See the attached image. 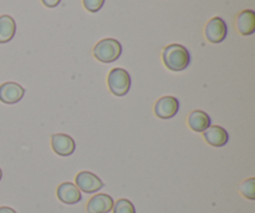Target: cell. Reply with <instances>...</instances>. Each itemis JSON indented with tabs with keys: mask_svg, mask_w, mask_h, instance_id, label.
Returning <instances> with one entry per match:
<instances>
[{
	"mask_svg": "<svg viewBox=\"0 0 255 213\" xmlns=\"http://www.w3.org/2000/svg\"><path fill=\"white\" fill-rule=\"evenodd\" d=\"M105 4V0H84L85 9L90 12H97Z\"/></svg>",
	"mask_w": 255,
	"mask_h": 213,
	"instance_id": "cell-17",
	"label": "cell"
},
{
	"mask_svg": "<svg viewBox=\"0 0 255 213\" xmlns=\"http://www.w3.org/2000/svg\"><path fill=\"white\" fill-rule=\"evenodd\" d=\"M57 199L65 205H76L81 201V191L76 187V185L71 182H64L57 187Z\"/></svg>",
	"mask_w": 255,
	"mask_h": 213,
	"instance_id": "cell-9",
	"label": "cell"
},
{
	"mask_svg": "<svg viewBox=\"0 0 255 213\" xmlns=\"http://www.w3.org/2000/svg\"><path fill=\"white\" fill-rule=\"evenodd\" d=\"M1 177H2V172H1V169H0V181H1Z\"/></svg>",
	"mask_w": 255,
	"mask_h": 213,
	"instance_id": "cell-20",
	"label": "cell"
},
{
	"mask_svg": "<svg viewBox=\"0 0 255 213\" xmlns=\"http://www.w3.org/2000/svg\"><path fill=\"white\" fill-rule=\"evenodd\" d=\"M188 125L191 130L196 132H204L209 126H211V117L208 114L201 110L191 112L188 117Z\"/></svg>",
	"mask_w": 255,
	"mask_h": 213,
	"instance_id": "cell-13",
	"label": "cell"
},
{
	"mask_svg": "<svg viewBox=\"0 0 255 213\" xmlns=\"http://www.w3.org/2000/svg\"><path fill=\"white\" fill-rule=\"evenodd\" d=\"M24 95L25 89L16 82L7 81L0 85V101L4 104H16L24 97Z\"/></svg>",
	"mask_w": 255,
	"mask_h": 213,
	"instance_id": "cell-7",
	"label": "cell"
},
{
	"mask_svg": "<svg viewBox=\"0 0 255 213\" xmlns=\"http://www.w3.org/2000/svg\"><path fill=\"white\" fill-rule=\"evenodd\" d=\"M76 187L85 194H96L104 187V182L96 175L89 171H81L76 175Z\"/></svg>",
	"mask_w": 255,
	"mask_h": 213,
	"instance_id": "cell-4",
	"label": "cell"
},
{
	"mask_svg": "<svg viewBox=\"0 0 255 213\" xmlns=\"http://www.w3.org/2000/svg\"><path fill=\"white\" fill-rule=\"evenodd\" d=\"M41 1H42V4L45 5V6L55 7V6H57V5L60 4V1H61V0H41Z\"/></svg>",
	"mask_w": 255,
	"mask_h": 213,
	"instance_id": "cell-18",
	"label": "cell"
},
{
	"mask_svg": "<svg viewBox=\"0 0 255 213\" xmlns=\"http://www.w3.org/2000/svg\"><path fill=\"white\" fill-rule=\"evenodd\" d=\"M179 110L178 99L173 96H163L156 102L154 106V114L157 117L162 120L172 119L177 115Z\"/></svg>",
	"mask_w": 255,
	"mask_h": 213,
	"instance_id": "cell-5",
	"label": "cell"
},
{
	"mask_svg": "<svg viewBox=\"0 0 255 213\" xmlns=\"http://www.w3.org/2000/svg\"><path fill=\"white\" fill-rule=\"evenodd\" d=\"M162 57L164 65L172 71H183L191 62L189 51L179 44H171L164 47Z\"/></svg>",
	"mask_w": 255,
	"mask_h": 213,
	"instance_id": "cell-1",
	"label": "cell"
},
{
	"mask_svg": "<svg viewBox=\"0 0 255 213\" xmlns=\"http://www.w3.org/2000/svg\"><path fill=\"white\" fill-rule=\"evenodd\" d=\"M110 91L116 96H125L131 87V76L126 70L116 67L110 71L107 77Z\"/></svg>",
	"mask_w": 255,
	"mask_h": 213,
	"instance_id": "cell-3",
	"label": "cell"
},
{
	"mask_svg": "<svg viewBox=\"0 0 255 213\" xmlns=\"http://www.w3.org/2000/svg\"><path fill=\"white\" fill-rule=\"evenodd\" d=\"M112 211H114V213H136V209H134L133 204L129 200L121 199L116 201Z\"/></svg>",
	"mask_w": 255,
	"mask_h": 213,
	"instance_id": "cell-15",
	"label": "cell"
},
{
	"mask_svg": "<svg viewBox=\"0 0 255 213\" xmlns=\"http://www.w3.org/2000/svg\"><path fill=\"white\" fill-rule=\"evenodd\" d=\"M16 31L15 20L10 15H1L0 16V44L9 42L14 37Z\"/></svg>",
	"mask_w": 255,
	"mask_h": 213,
	"instance_id": "cell-14",
	"label": "cell"
},
{
	"mask_svg": "<svg viewBox=\"0 0 255 213\" xmlns=\"http://www.w3.org/2000/svg\"><path fill=\"white\" fill-rule=\"evenodd\" d=\"M237 29L242 35H252L255 31V12L244 10L237 17Z\"/></svg>",
	"mask_w": 255,
	"mask_h": 213,
	"instance_id": "cell-12",
	"label": "cell"
},
{
	"mask_svg": "<svg viewBox=\"0 0 255 213\" xmlns=\"http://www.w3.org/2000/svg\"><path fill=\"white\" fill-rule=\"evenodd\" d=\"M0 213H16V211H15V210H12L11 207L2 206V207H0Z\"/></svg>",
	"mask_w": 255,
	"mask_h": 213,
	"instance_id": "cell-19",
	"label": "cell"
},
{
	"mask_svg": "<svg viewBox=\"0 0 255 213\" xmlns=\"http://www.w3.org/2000/svg\"><path fill=\"white\" fill-rule=\"evenodd\" d=\"M241 194L243 195L246 199L254 201L255 200V179H248L241 185Z\"/></svg>",
	"mask_w": 255,
	"mask_h": 213,
	"instance_id": "cell-16",
	"label": "cell"
},
{
	"mask_svg": "<svg viewBox=\"0 0 255 213\" xmlns=\"http://www.w3.org/2000/svg\"><path fill=\"white\" fill-rule=\"evenodd\" d=\"M121 54L122 46L116 39H104L97 42L96 46L94 47V56L105 64L116 61Z\"/></svg>",
	"mask_w": 255,
	"mask_h": 213,
	"instance_id": "cell-2",
	"label": "cell"
},
{
	"mask_svg": "<svg viewBox=\"0 0 255 213\" xmlns=\"http://www.w3.org/2000/svg\"><path fill=\"white\" fill-rule=\"evenodd\" d=\"M204 140L207 144L214 147H223L228 142L229 136L228 132L221 126H209L206 131L203 132Z\"/></svg>",
	"mask_w": 255,
	"mask_h": 213,
	"instance_id": "cell-11",
	"label": "cell"
},
{
	"mask_svg": "<svg viewBox=\"0 0 255 213\" xmlns=\"http://www.w3.org/2000/svg\"><path fill=\"white\" fill-rule=\"evenodd\" d=\"M114 199L106 194H99L90 199L87 204V213H109L114 209Z\"/></svg>",
	"mask_w": 255,
	"mask_h": 213,
	"instance_id": "cell-10",
	"label": "cell"
},
{
	"mask_svg": "<svg viewBox=\"0 0 255 213\" xmlns=\"http://www.w3.org/2000/svg\"><path fill=\"white\" fill-rule=\"evenodd\" d=\"M228 27L222 17H213L206 26V37L212 44H219L227 37Z\"/></svg>",
	"mask_w": 255,
	"mask_h": 213,
	"instance_id": "cell-6",
	"label": "cell"
},
{
	"mask_svg": "<svg viewBox=\"0 0 255 213\" xmlns=\"http://www.w3.org/2000/svg\"><path fill=\"white\" fill-rule=\"evenodd\" d=\"M51 146L55 154L59 156H70L74 154L75 149H76V144H75L74 139L69 135L65 134H55L51 136Z\"/></svg>",
	"mask_w": 255,
	"mask_h": 213,
	"instance_id": "cell-8",
	"label": "cell"
}]
</instances>
